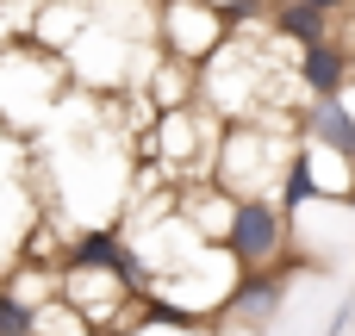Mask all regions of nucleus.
Wrapping results in <instances>:
<instances>
[{
    "label": "nucleus",
    "mask_w": 355,
    "mask_h": 336,
    "mask_svg": "<svg viewBox=\"0 0 355 336\" xmlns=\"http://www.w3.org/2000/svg\"><path fill=\"white\" fill-rule=\"evenodd\" d=\"M69 62L56 56V50H44L37 37H12V44H0V131L6 137H44L56 118H62V106H69Z\"/></svg>",
    "instance_id": "nucleus-1"
},
{
    "label": "nucleus",
    "mask_w": 355,
    "mask_h": 336,
    "mask_svg": "<svg viewBox=\"0 0 355 336\" xmlns=\"http://www.w3.org/2000/svg\"><path fill=\"white\" fill-rule=\"evenodd\" d=\"M293 118H268V112H250V118H231L218 131V150H212V187L231 193V200H250V193H275L281 187V168L293 156Z\"/></svg>",
    "instance_id": "nucleus-2"
},
{
    "label": "nucleus",
    "mask_w": 355,
    "mask_h": 336,
    "mask_svg": "<svg viewBox=\"0 0 355 336\" xmlns=\"http://www.w3.org/2000/svg\"><path fill=\"white\" fill-rule=\"evenodd\" d=\"M218 249L231 256L237 274H268V268H287L293 243H287V212L275 193H250V200H231V218L218 231Z\"/></svg>",
    "instance_id": "nucleus-3"
},
{
    "label": "nucleus",
    "mask_w": 355,
    "mask_h": 336,
    "mask_svg": "<svg viewBox=\"0 0 355 336\" xmlns=\"http://www.w3.org/2000/svg\"><path fill=\"white\" fill-rule=\"evenodd\" d=\"M218 131H225V118L212 125V106H175V112H162L156 118V137H150V156L162 162V175L168 181H206L212 175V150H218Z\"/></svg>",
    "instance_id": "nucleus-4"
},
{
    "label": "nucleus",
    "mask_w": 355,
    "mask_h": 336,
    "mask_svg": "<svg viewBox=\"0 0 355 336\" xmlns=\"http://www.w3.org/2000/svg\"><path fill=\"white\" fill-rule=\"evenodd\" d=\"M225 37H231V25H225V12H212L206 0H162V50H168L175 62L200 69V62H212V56L225 50Z\"/></svg>",
    "instance_id": "nucleus-5"
},
{
    "label": "nucleus",
    "mask_w": 355,
    "mask_h": 336,
    "mask_svg": "<svg viewBox=\"0 0 355 336\" xmlns=\"http://www.w3.org/2000/svg\"><path fill=\"white\" fill-rule=\"evenodd\" d=\"M293 137H300V143H318V150H337V156L355 162V112H349V100H343V94L306 100L300 118H293Z\"/></svg>",
    "instance_id": "nucleus-6"
},
{
    "label": "nucleus",
    "mask_w": 355,
    "mask_h": 336,
    "mask_svg": "<svg viewBox=\"0 0 355 336\" xmlns=\"http://www.w3.org/2000/svg\"><path fill=\"white\" fill-rule=\"evenodd\" d=\"M300 94L306 100H331V94H343L355 75V50L349 44H337V37H324V44H306L300 50Z\"/></svg>",
    "instance_id": "nucleus-7"
},
{
    "label": "nucleus",
    "mask_w": 355,
    "mask_h": 336,
    "mask_svg": "<svg viewBox=\"0 0 355 336\" xmlns=\"http://www.w3.org/2000/svg\"><path fill=\"white\" fill-rule=\"evenodd\" d=\"M281 287H287L281 268H268V274H237V287H231V299L218 306V318H225V324H243V330H262V324L281 312Z\"/></svg>",
    "instance_id": "nucleus-8"
},
{
    "label": "nucleus",
    "mask_w": 355,
    "mask_h": 336,
    "mask_svg": "<svg viewBox=\"0 0 355 336\" xmlns=\"http://www.w3.org/2000/svg\"><path fill=\"white\" fill-rule=\"evenodd\" d=\"M300 162H306L318 200H331V206H355V162H349V156L318 150V143H300Z\"/></svg>",
    "instance_id": "nucleus-9"
},
{
    "label": "nucleus",
    "mask_w": 355,
    "mask_h": 336,
    "mask_svg": "<svg viewBox=\"0 0 355 336\" xmlns=\"http://www.w3.org/2000/svg\"><path fill=\"white\" fill-rule=\"evenodd\" d=\"M193 94H200V69H187V62L162 56V62H156V75H150V100H156L162 112H175V106H193Z\"/></svg>",
    "instance_id": "nucleus-10"
},
{
    "label": "nucleus",
    "mask_w": 355,
    "mask_h": 336,
    "mask_svg": "<svg viewBox=\"0 0 355 336\" xmlns=\"http://www.w3.org/2000/svg\"><path fill=\"white\" fill-rule=\"evenodd\" d=\"M268 25H275L287 44H300V50H306V44H324V37H331V19H324V12H312L306 0H281V6L268 12Z\"/></svg>",
    "instance_id": "nucleus-11"
},
{
    "label": "nucleus",
    "mask_w": 355,
    "mask_h": 336,
    "mask_svg": "<svg viewBox=\"0 0 355 336\" xmlns=\"http://www.w3.org/2000/svg\"><path fill=\"white\" fill-rule=\"evenodd\" d=\"M31 336H94V324H87L62 293H50L44 306H31Z\"/></svg>",
    "instance_id": "nucleus-12"
},
{
    "label": "nucleus",
    "mask_w": 355,
    "mask_h": 336,
    "mask_svg": "<svg viewBox=\"0 0 355 336\" xmlns=\"http://www.w3.org/2000/svg\"><path fill=\"white\" fill-rule=\"evenodd\" d=\"M100 336H206V330H200V324H175V318L144 312L137 324H125V330H100Z\"/></svg>",
    "instance_id": "nucleus-13"
},
{
    "label": "nucleus",
    "mask_w": 355,
    "mask_h": 336,
    "mask_svg": "<svg viewBox=\"0 0 355 336\" xmlns=\"http://www.w3.org/2000/svg\"><path fill=\"white\" fill-rule=\"evenodd\" d=\"M0 336H31V306H19L6 287H0Z\"/></svg>",
    "instance_id": "nucleus-14"
},
{
    "label": "nucleus",
    "mask_w": 355,
    "mask_h": 336,
    "mask_svg": "<svg viewBox=\"0 0 355 336\" xmlns=\"http://www.w3.org/2000/svg\"><path fill=\"white\" fill-rule=\"evenodd\" d=\"M212 12H225V25H237V19H256L262 12V0H206Z\"/></svg>",
    "instance_id": "nucleus-15"
},
{
    "label": "nucleus",
    "mask_w": 355,
    "mask_h": 336,
    "mask_svg": "<svg viewBox=\"0 0 355 336\" xmlns=\"http://www.w3.org/2000/svg\"><path fill=\"white\" fill-rule=\"evenodd\" d=\"M306 6H312V12H324V19H331V25H337V12H343V6H349V0H306Z\"/></svg>",
    "instance_id": "nucleus-16"
},
{
    "label": "nucleus",
    "mask_w": 355,
    "mask_h": 336,
    "mask_svg": "<svg viewBox=\"0 0 355 336\" xmlns=\"http://www.w3.org/2000/svg\"><path fill=\"white\" fill-rule=\"evenodd\" d=\"M156 6H162V0H156Z\"/></svg>",
    "instance_id": "nucleus-17"
}]
</instances>
